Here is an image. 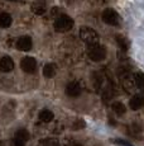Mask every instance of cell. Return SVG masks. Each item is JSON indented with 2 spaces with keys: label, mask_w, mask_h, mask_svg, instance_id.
<instances>
[{
  "label": "cell",
  "mask_w": 144,
  "mask_h": 146,
  "mask_svg": "<svg viewBox=\"0 0 144 146\" xmlns=\"http://www.w3.org/2000/svg\"><path fill=\"white\" fill-rule=\"evenodd\" d=\"M134 80H135V88H138L144 94V74L143 72H137L134 75Z\"/></svg>",
  "instance_id": "9a60e30c"
},
{
  "label": "cell",
  "mask_w": 144,
  "mask_h": 146,
  "mask_svg": "<svg viewBox=\"0 0 144 146\" xmlns=\"http://www.w3.org/2000/svg\"><path fill=\"white\" fill-rule=\"evenodd\" d=\"M80 38L84 42H86L88 46L96 44L99 42L98 32L90 27H81V29H80Z\"/></svg>",
  "instance_id": "7a4b0ae2"
},
{
  "label": "cell",
  "mask_w": 144,
  "mask_h": 146,
  "mask_svg": "<svg viewBox=\"0 0 144 146\" xmlns=\"http://www.w3.org/2000/svg\"><path fill=\"white\" fill-rule=\"evenodd\" d=\"M47 10V5L43 0H35L32 4V12L37 15H43Z\"/></svg>",
  "instance_id": "8fae6325"
},
{
  "label": "cell",
  "mask_w": 144,
  "mask_h": 146,
  "mask_svg": "<svg viewBox=\"0 0 144 146\" xmlns=\"http://www.w3.org/2000/svg\"><path fill=\"white\" fill-rule=\"evenodd\" d=\"M66 94L68 97H72V98H76L81 94V86H80L79 83L76 81H71V83L67 84L66 86Z\"/></svg>",
  "instance_id": "ba28073f"
},
{
  "label": "cell",
  "mask_w": 144,
  "mask_h": 146,
  "mask_svg": "<svg viewBox=\"0 0 144 146\" xmlns=\"http://www.w3.org/2000/svg\"><path fill=\"white\" fill-rule=\"evenodd\" d=\"M20 67L27 74H34V72L37 71V61H35V58L30 57V56H27V57L22 58Z\"/></svg>",
  "instance_id": "5b68a950"
},
{
  "label": "cell",
  "mask_w": 144,
  "mask_h": 146,
  "mask_svg": "<svg viewBox=\"0 0 144 146\" xmlns=\"http://www.w3.org/2000/svg\"><path fill=\"white\" fill-rule=\"evenodd\" d=\"M73 28V19L70 15L66 14H61L57 17V19L54 21V29L60 33H65L68 32Z\"/></svg>",
  "instance_id": "6da1fadb"
},
{
  "label": "cell",
  "mask_w": 144,
  "mask_h": 146,
  "mask_svg": "<svg viewBox=\"0 0 144 146\" xmlns=\"http://www.w3.org/2000/svg\"><path fill=\"white\" fill-rule=\"evenodd\" d=\"M14 61L10 56H4L0 58V70L3 72H10L14 69Z\"/></svg>",
  "instance_id": "52a82bcc"
},
{
  "label": "cell",
  "mask_w": 144,
  "mask_h": 146,
  "mask_svg": "<svg viewBox=\"0 0 144 146\" xmlns=\"http://www.w3.org/2000/svg\"><path fill=\"white\" fill-rule=\"evenodd\" d=\"M111 109H113L114 113L118 114V116H123V114L126 112V107L124 106L121 102H118V100H116V102H113Z\"/></svg>",
  "instance_id": "5bb4252c"
},
{
  "label": "cell",
  "mask_w": 144,
  "mask_h": 146,
  "mask_svg": "<svg viewBox=\"0 0 144 146\" xmlns=\"http://www.w3.org/2000/svg\"><path fill=\"white\" fill-rule=\"evenodd\" d=\"M85 126H86V125H85V122H84V121H81V119H80V121H77V122L73 125V128H76V130H79V128H84Z\"/></svg>",
  "instance_id": "603a6c76"
},
{
  "label": "cell",
  "mask_w": 144,
  "mask_h": 146,
  "mask_svg": "<svg viewBox=\"0 0 144 146\" xmlns=\"http://www.w3.org/2000/svg\"><path fill=\"white\" fill-rule=\"evenodd\" d=\"M129 107L133 111H138V109L144 107V94H135L129 102Z\"/></svg>",
  "instance_id": "9c48e42d"
},
{
  "label": "cell",
  "mask_w": 144,
  "mask_h": 146,
  "mask_svg": "<svg viewBox=\"0 0 144 146\" xmlns=\"http://www.w3.org/2000/svg\"><path fill=\"white\" fill-rule=\"evenodd\" d=\"M9 1H15V0H9Z\"/></svg>",
  "instance_id": "d4e9b609"
},
{
  "label": "cell",
  "mask_w": 144,
  "mask_h": 146,
  "mask_svg": "<svg viewBox=\"0 0 144 146\" xmlns=\"http://www.w3.org/2000/svg\"><path fill=\"white\" fill-rule=\"evenodd\" d=\"M53 118H54V114H53V112L52 111H49V109H43V111H41L39 119L42 121V122L48 123V122H51Z\"/></svg>",
  "instance_id": "2e32d148"
},
{
  "label": "cell",
  "mask_w": 144,
  "mask_h": 146,
  "mask_svg": "<svg viewBox=\"0 0 144 146\" xmlns=\"http://www.w3.org/2000/svg\"><path fill=\"white\" fill-rule=\"evenodd\" d=\"M101 18H102V22L109 26H119L120 24V17L116 10L114 9H105L101 14Z\"/></svg>",
  "instance_id": "277c9868"
},
{
  "label": "cell",
  "mask_w": 144,
  "mask_h": 146,
  "mask_svg": "<svg viewBox=\"0 0 144 146\" xmlns=\"http://www.w3.org/2000/svg\"><path fill=\"white\" fill-rule=\"evenodd\" d=\"M56 71H57V66L54 64H47L46 66L43 67V75L48 79L53 78L56 75Z\"/></svg>",
  "instance_id": "7c38bea8"
},
{
  "label": "cell",
  "mask_w": 144,
  "mask_h": 146,
  "mask_svg": "<svg viewBox=\"0 0 144 146\" xmlns=\"http://www.w3.org/2000/svg\"><path fill=\"white\" fill-rule=\"evenodd\" d=\"M121 85L126 92H133L135 89V80L134 76L130 74H125L121 79Z\"/></svg>",
  "instance_id": "30bf717a"
},
{
  "label": "cell",
  "mask_w": 144,
  "mask_h": 146,
  "mask_svg": "<svg viewBox=\"0 0 144 146\" xmlns=\"http://www.w3.org/2000/svg\"><path fill=\"white\" fill-rule=\"evenodd\" d=\"M12 22H13V18L9 13H0V28L10 27Z\"/></svg>",
  "instance_id": "4fadbf2b"
},
{
  "label": "cell",
  "mask_w": 144,
  "mask_h": 146,
  "mask_svg": "<svg viewBox=\"0 0 144 146\" xmlns=\"http://www.w3.org/2000/svg\"><path fill=\"white\" fill-rule=\"evenodd\" d=\"M42 146H60V145H58L57 140L47 139V140H44V141H42Z\"/></svg>",
  "instance_id": "ffe728a7"
},
{
  "label": "cell",
  "mask_w": 144,
  "mask_h": 146,
  "mask_svg": "<svg viewBox=\"0 0 144 146\" xmlns=\"http://www.w3.org/2000/svg\"><path fill=\"white\" fill-rule=\"evenodd\" d=\"M73 146H81V145H79V144H76V145H73Z\"/></svg>",
  "instance_id": "cb8c5ba5"
},
{
  "label": "cell",
  "mask_w": 144,
  "mask_h": 146,
  "mask_svg": "<svg viewBox=\"0 0 144 146\" xmlns=\"http://www.w3.org/2000/svg\"><path fill=\"white\" fill-rule=\"evenodd\" d=\"M114 142H115L116 145H121V146H133L132 144H129L128 141H124V140H120V139L114 140Z\"/></svg>",
  "instance_id": "7402d4cb"
},
{
  "label": "cell",
  "mask_w": 144,
  "mask_h": 146,
  "mask_svg": "<svg viewBox=\"0 0 144 146\" xmlns=\"http://www.w3.org/2000/svg\"><path fill=\"white\" fill-rule=\"evenodd\" d=\"M24 145H26V142L19 140V139H16V137H14L12 141V146H24Z\"/></svg>",
  "instance_id": "44dd1931"
},
{
  "label": "cell",
  "mask_w": 144,
  "mask_h": 146,
  "mask_svg": "<svg viewBox=\"0 0 144 146\" xmlns=\"http://www.w3.org/2000/svg\"><path fill=\"white\" fill-rule=\"evenodd\" d=\"M32 46H33V42L29 36H22L16 41V48L19 51H29L32 48Z\"/></svg>",
  "instance_id": "8992f818"
},
{
  "label": "cell",
  "mask_w": 144,
  "mask_h": 146,
  "mask_svg": "<svg viewBox=\"0 0 144 146\" xmlns=\"http://www.w3.org/2000/svg\"><path fill=\"white\" fill-rule=\"evenodd\" d=\"M88 57L95 62H100L106 57V50L99 43L92 44V46L88 47Z\"/></svg>",
  "instance_id": "3957f363"
},
{
  "label": "cell",
  "mask_w": 144,
  "mask_h": 146,
  "mask_svg": "<svg viewBox=\"0 0 144 146\" xmlns=\"http://www.w3.org/2000/svg\"><path fill=\"white\" fill-rule=\"evenodd\" d=\"M94 78H95V79H94V85H95V88H100L101 86V84H102V76H100V75L99 74H94Z\"/></svg>",
  "instance_id": "d6986e66"
},
{
  "label": "cell",
  "mask_w": 144,
  "mask_h": 146,
  "mask_svg": "<svg viewBox=\"0 0 144 146\" xmlns=\"http://www.w3.org/2000/svg\"><path fill=\"white\" fill-rule=\"evenodd\" d=\"M115 41H116V43L119 44V47H120L123 51H126V50L129 48L128 41H126V38L123 37L121 35H116V36H115Z\"/></svg>",
  "instance_id": "e0dca14e"
},
{
  "label": "cell",
  "mask_w": 144,
  "mask_h": 146,
  "mask_svg": "<svg viewBox=\"0 0 144 146\" xmlns=\"http://www.w3.org/2000/svg\"><path fill=\"white\" fill-rule=\"evenodd\" d=\"M14 137H16V139H19V140H22V141H24V142H27L29 140V132L26 130V128H19V130L15 132Z\"/></svg>",
  "instance_id": "ac0fdd59"
}]
</instances>
